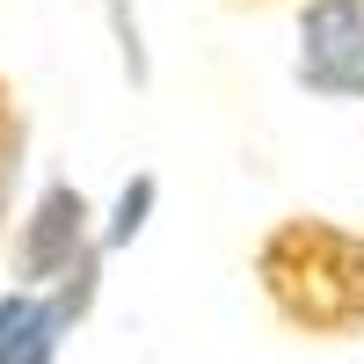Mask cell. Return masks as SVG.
<instances>
[{
  "label": "cell",
  "mask_w": 364,
  "mask_h": 364,
  "mask_svg": "<svg viewBox=\"0 0 364 364\" xmlns=\"http://www.w3.org/2000/svg\"><path fill=\"white\" fill-rule=\"evenodd\" d=\"M66 314L44 284H8L0 291V364H58L66 350Z\"/></svg>",
  "instance_id": "cell-4"
},
{
  "label": "cell",
  "mask_w": 364,
  "mask_h": 364,
  "mask_svg": "<svg viewBox=\"0 0 364 364\" xmlns=\"http://www.w3.org/2000/svg\"><path fill=\"white\" fill-rule=\"evenodd\" d=\"M154 197H161V182H154V175H132L124 190H117V204H109V219L95 226V248H102V255H117V248H132V240L146 233V211H154Z\"/></svg>",
  "instance_id": "cell-5"
},
{
  "label": "cell",
  "mask_w": 364,
  "mask_h": 364,
  "mask_svg": "<svg viewBox=\"0 0 364 364\" xmlns=\"http://www.w3.org/2000/svg\"><path fill=\"white\" fill-rule=\"evenodd\" d=\"M102 248H95V204L73 182H44L29 211L15 219V248H8V284H44L66 321H87L102 284Z\"/></svg>",
  "instance_id": "cell-2"
},
{
  "label": "cell",
  "mask_w": 364,
  "mask_h": 364,
  "mask_svg": "<svg viewBox=\"0 0 364 364\" xmlns=\"http://www.w3.org/2000/svg\"><path fill=\"white\" fill-rule=\"evenodd\" d=\"M291 80L314 102H364V0H299Z\"/></svg>",
  "instance_id": "cell-3"
},
{
  "label": "cell",
  "mask_w": 364,
  "mask_h": 364,
  "mask_svg": "<svg viewBox=\"0 0 364 364\" xmlns=\"http://www.w3.org/2000/svg\"><path fill=\"white\" fill-rule=\"evenodd\" d=\"M233 8H262V0H233Z\"/></svg>",
  "instance_id": "cell-7"
},
{
  "label": "cell",
  "mask_w": 364,
  "mask_h": 364,
  "mask_svg": "<svg viewBox=\"0 0 364 364\" xmlns=\"http://www.w3.org/2000/svg\"><path fill=\"white\" fill-rule=\"evenodd\" d=\"M255 291L306 343L364 336V233L321 211L269 219L255 240Z\"/></svg>",
  "instance_id": "cell-1"
},
{
  "label": "cell",
  "mask_w": 364,
  "mask_h": 364,
  "mask_svg": "<svg viewBox=\"0 0 364 364\" xmlns=\"http://www.w3.org/2000/svg\"><path fill=\"white\" fill-rule=\"evenodd\" d=\"M22 146H29V117H22V102H15V87L0 80V233H8V211H15Z\"/></svg>",
  "instance_id": "cell-6"
}]
</instances>
